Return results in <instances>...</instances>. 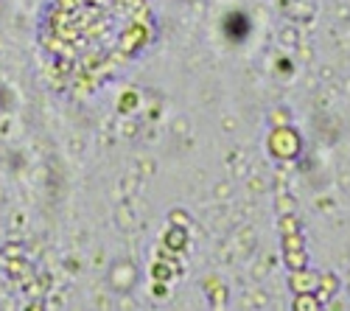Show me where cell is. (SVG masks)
<instances>
[]
</instances>
